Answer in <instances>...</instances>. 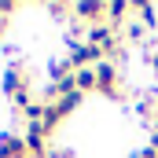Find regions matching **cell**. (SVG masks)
Returning <instances> with one entry per match:
<instances>
[{
  "label": "cell",
  "mask_w": 158,
  "mask_h": 158,
  "mask_svg": "<svg viewBox=\"0 0 158 158\" xmlns=\"http://www.w3.org/2000/svg\"><path fill=\"white\" fill-rule=\"evenodd\" d=\"M96 92L107 96V99H125V81H121L118 66H114L110 59H103V63L96 66Z\"/></svg>",
  "instance_id": "6da1fadb"
},
{
  "label": "cell",
  "mask_w": 158,
  "mask_h": 158,
  "mask_svg": "<svg viewBox=\"0 0 158 158\" xmlns=\"http://www.w3.org/2000/svg\"><path fill=\"white\" fill-rule=\"evenodd\" d=\"M66 59L74 63V70H85V66H99L107 55H103V48H96V44H88V40H74L70 52H66Z\"/></svg>",
  "instance_id": "7a4b0ae2"
},
{
  "label": "cell",
  "mask_w": 158,
  "mask_h": 158,
  "mask_svg": "<svg viewBox=\"0 0 158 158\" xmlns=\"http://www.w3.org/2000/svg\"><path fill=\"white\" fill-rule=\"evenodd\" d=\"M74 22H81V26H107V4L103 0H81V4H74Z\"/></svg>",
  "instance_id": "3957f363"
},
{
  "label": "cell",
  "mask_w": 158,
  "mask_h": 158,
  "mask_svg": "<svg viewBox=\"0 0 158 158\" xmlns=\"http://www.w3.org/2000/svg\"><path fill=\"white\" fill-rule=\"evenodd\" d=\"M26 151H30V158H48L52 155V147H48V129H44L40 121L26 125Z\"/></svg>",
  "instance_id": "277c9868"
},
{
  "label": "cell",
  "mask_w": 158,
  "mask_h": 158,
  "mask_svg": "<svg viewBox=\"0 0 158 158\" xmlns=\"http://www.w3.org/2000/svg\"><path fill=\"white\" fill-rule=\"evenodd\" d=\"M26 88H30V77H26V70H22L19 63H11V66L4 70V92L15 99V96H19V92H26Z\"/></svg>",
  "instance_id": "5b68a950"
},
{
  "label": "cell",
  "mask_w": 158,
  "mask_h": 158,
  "mask_svg": "<svg viewBox=\"0 0 158 158\" xmlns=\"http://www.w3.org/2000/svg\"><path fill=\"white\" fill-rule=\"evenodd\" d=\"M0 158H30V151H26V136L4 132V136H0Z\"/></svg>",
  "instance_id": "8992f818"
},
{
  "label": "cell",
  "mask_w": 158,
  "mask_h": 158,
  "mask_svg": "<svg viewBox=\"0 0 158 158\" xmlns=\"http://www.w3.org/2000/svg\"><path fill=\"white\" fill-rule=\"evenodd\" d=\"M48 74H52V85H59V81L74 77L77 70H74V63H70V59H52V66H48Z\"/></svg>",
  "instance_id": "52a82bcc"
},
{
  "label": "cell",
  "mask_w": 158,
  "mask_h": 158,
  "mask_svg": "<svg viewBox=\"0 0 158 158\" xmlns=\"http://www.w3.org/2000/svg\"><path fill=\"white\" fill-rule=\"evenodd\" d=\"M132 11V4H125V0H114V4H107V26H114L118 30L121 22H125V15Z\"/></svg>",
  "instance_id": "ba28073f"
},
{
  "label": "cell",
  "mask_w": 158,
  "mask_h": 158,
  "mask_svg": "<svg viewBox=\"0 0 158 158\" xmlns=\"http://www.w3.org/2000/svg\"><path fill=\"white\" fill-rule=\"evenodd\" d=\"M74 85H77L81 96H85V92H96V66H85V70H77V74H74Z\"/></svg>",
  "instance_id": "9c48e42d"
},
{
  "label": "cell",
  "mask_w": 158,
  "mask_h": 158,
  "mask_svg": "<svg viewBox=\"0 0 158 158\" xmlns=\"http://www.w3.org/2000/svg\"><path fill=\"white\" fill-rule=\"evenodd\" d=\"M132 15H136V22H143V30H151L158 22L155 19V4H147V0H143V4H132Z\"/></svg>",
  "instance_id": "30bf717a"
},
{
  "label": "cell",
  "mask_w": 158,
  "mask_h": 158,
  "mask_svg": "<svg viewBox=\"0 0 158 158\" xmlns=\"http://www.w3.org/2000/svg\"><path fill=\"white\" fill-rule=\"evenodd\" d=\"M143 33H147V30H143V22H136V19H132V22H129V40H140Z\"/></svg>",
  "instance_id": "8fae6325"
},
{
  "label": "cell",
  "mask_w": 158,
  "mask_h": 158,
  "mask_svg": "<svg viewBox=\"0 0 158 158\" xmlns=\"http://www.w3.org/2000/svg\"><path fill=\"white\" fill-rule=\"evenodd\" d=\"M48 158H74V151H66V147H52Z\"/></svg>",
  "instance_id": "7c38bea8"
},
{
  "label": "cell",
  "mask_w": 158,
  "mask_h": 158,
  "mask_svg": "<svg viewBox=\"0 0 158 158\" xmlns=\"http://www.w3.org/2000/svg\"><path fill=\"white\" fill-rule=\"evenodd\" d=\"M11 11H19V4H11V0H0V15H11Z\"/></svg>",
  "instance_id": "4fadbf2b"
},
{
  "label": "cell",
  "mask_w": 158,
  "mask_h": 158,
  "mask_svg": "<svg viewBox=\"0 0 158 158\" xmlns=\"http://www.w3.org/2000/svg\"><path fill=\"white\" fill-rule=\"evenodd\" d=\"M132 158H158V151H155V147H143V151H136Z\"/></svg>",
  "instance_id": "5bb4252c"
},
{
  "label": "cell",
  "mask_w": 158,
  "mask_h": 158,
  "mask_svg": "<svg viewBox=\"0 0 158 158\" xmlns=\"http://www.w3.org/2000/svg\"><path fill=\"white\" fill-rule=\"evenodd\" d=\"M4 33H7V19H0V40H4Z\"/></svg>",
  "instance_id": "9a60e30c"
},
{
  "label": "cell",
  "mask_w": 158,
  "mask_h": 158,
  "mask_svg": "<svg viewBox=\"0 0 158 158\" xmlns=\"http://www.w3.org/2000/svg\"><path fill=\"white\" fill-rule=\"evenodd\" d=\"M151 66H155V74H158V52H155V55H151Z\"/></svg>",
  "instance_id": "2e32d148"
},
{
  "label": "cell",
  "mask_w": 158,
  "mask_h": 158,
  "mask_svg": "<svg viewBox=\"0 0 158 158\" xmlns=\"http://www.w3.org/2000/svg\"><path fill=\"white\" fill-rule=\"evenodd\" d=\"M151 129H155V136H158V114H155V125H151Z\"/></svg>",
  "instance_id": "e0dca14e"
}]
</instances>
